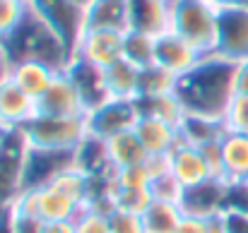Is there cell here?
Segmentation results:
<instances>
[{
  "mask_svg": "<svg viewBox=\"0 0 248 233\" xmlns=\"http://www.w3.org/2000/svg\"><path fill=\"white\" fill-rule=\"evenodd\" d=\"M173 94L186 113L224 120L236 94V63L215 53L202 56L186 75L176 79Z\"/></svg>",
  "mask_w": 248,
  "mask_h": 233,
  "instance_id": "cell-1",
  "label": "cell"
},
{
  "mask_svg": "<svg viewBox=\"0 0 248 233\" xmlns=\"http://www.w3.org/2000/svg\"><path fill=\"white\" fill-rule=\"evenodd\" d=\"M2 56L7 58L10 65L36 60V63H46L58 73L68 70L73 60V53L68 51L63 39L31 7L27 10L24 19L2 39Z\"/></svg>",
  "mask_w": 248,
  "mask_h": 233,
  "instance_id": "cell-2",
  "label": "cell"
},
{
  "mask_svg": "<svg viewBox=\"0 0 248 233\" xmlns=\"http://www.w3.org/2000/svg\"><path fill=\"white\" fill-rule=\"evenodd\" d=\"M219 7L210 0H171V31L195 46L202 56L215 53Z\"/></svg>",
  "mask_w": 248,
  "mask_h": 233,
  "instance_id": "cell-3",
  "label": "cell"
},
{
  "mask_svg": "<svg viewBox=\"0 0 248 233\" xmlns=\"http://www.w3.org/2000/svg\"><path fill=\"white\" fill-rule=\"evenodd\" d=\"M19 132L27 147L75 152L87 137V116L84 118H48V116L36 113V118H31Z\"/></svg>",
  "mask_w": 248,
  "mask_h": 233,
  "instance_id": "cell-4",
  "label": "cell"
},
{
  "mask_svg": "<svg viewBox=\"0 0 248 233\" xmlns=\"http://www.w3.org/2000/svg\"><path fill=\"white\" fill-rule=\"evenodd\" d=\"M29 7L63 39L68 51L75 58V51L87 31L84 7L75 0H27Z\"/></svg>",
  "mask_w": 248,
  "mask_h": 233,
  "instance_id": "cell-5",
  "label": "cell"
},
{
  "mask_svg": "<svg viewBox=\"0 0 248 233\" xmlns=\"http://www.w3.org/2000/svg\"><path fill=\"white\" fill-rule=\"evenodd\" d=\"M70 168H75V152L27 147L24 171H22V192L51 185L58 175H63Z\"/></svg>",
  "mask_w": 248,
  "mask_h": 233,
  "instance_id": "cell-6",
  "label": "cell"
},
{
  "mask_svg": "<svg viewBox=\"0 0 248 233\" xmlns=\"http://www.w3.org/2000/svg\"><path fill=\"white\" fill-rule=\"evenodd\" d=\"M215 56L232 63L248 60V7H219Z\"/></svg>",
  "mask_w": 248,
  "mask_h": 233,
  "instance_id": "cell-7",
  "label": "cell"
},
{
  "mask_svg": "<svg viewBox=\"0 0 248 233\" xmlns=\"http://www.w3.org/2000/svg\"><path fill=\"white\" fill-rule=\"evenodd\" d=\"M140 120V111L135 101L128 99H108L99 108L87 113V132L101 140H111L118 132L135 130Z\"/></svg>",
  "mask_w": 248,
  "mask_h": 233,
  "instance_id": "cell-8",
  "label": "cell"
},
{
  "mask_svg": "<svg viewBox=\"0 0 248 233\" xmlns=\"http://www.w3.org/2000/svg\"><path fill=\"white\" fill-rule=\"evenodd\" d=\"M27 142L19 130H10L5 147L0 149V212L10 209L22 195V171H24Z\"/></svg>",
  "mask_w": 248,
  "mask_h": 233,
  "instance_id": "cell-9",
  "label": "cell"
},
{
  "mask_svg": "<svg viewBox=\"0 0 248 233\" xmlns=\"http://www.w3.org/2000/svg\"><path fill=\"white\" fill-rule=\"evenodd\" d=\"M36 111L39 116L48 118H84L87 106L82 101V94L78 91L75 82L63 70L58 73L51 87L44 91L41 99H36Z\"/></svg>",
  "mask_w": 248,
  "mask_h": 233,
  "instance_id": "cell-10",
  "label": "cell"
},
{
  "mask_svg": "<svg viewBox=\"0 0 248 233\" xmlns=\"http://www.w3.org/2000/svg\"><path fill=\"white\" fill-rule=\"evenodd\" d=\"M123 36H125V31L87 29L78 51H75V58H82L96 68H108L123 58Z\"/></svg>",
  "mask_w": 248,
  "mask_h": 233,
  "instance_id": "cell-11",
  "label": "cell"
},
{
  "mask_svg": "<svg viewBox=\"0 0 248 233\" xmlns=\"http://www.w3.org/2000/svg\"><path fill=\"white\" fill-rule=\"evenodd\" d=\"M36 99H31L10 75L0 82V128L22 130L31 118H36Z\"/></svg>",
  "mask_w": 248,
  "mask_h": 233,
  "instance_id": "cell-12",
  "label": "cell"
},
{
  "mask_svg": "<svg viewBox=\"0 0 248 233\" xmlns=\"http://www.w3.org/2000/svg\"><path fill=\"white\" fill-rule=\"evenodd\" d=\"M200 58H202V53L195 46H190L186 39L173 34L171 29L159 34L155 41V63L162 65L164 70H169L176 77L186 75Z\"/></svg>",
  "mask_w": 248,
  "mask_h": 233,
  "instance_id": "cell-13",
  "label": "cell"
},
{
  "mask_svg": "<svg viewBox=\"0 0 248 233\" xmlns=\"http://www.w3.org/2000/svg\"><path fill=\"white\" fill-rule=\"evenodd\" d=\"M227 195H229V183L227 180H217L210 178L190 190L183 192L181 200V209L183 214H193V217H212L227 209Z\"/></svg>",
  "mask_w": 248,
  "mask_h": 233,
  "instance_id": "cell-14",
  "label": "cell"
},
{
  "mask_svg": "<svg viewBox=\"0 0 248 233\" xmlns=\"http://www.w3.org/2000/svg\"><path fill=\"white\" fill-rule=\"evenodd\" d=\"M34 195V207L36 214L44 221H75L78 214L84 209L80 200L70 197L68 192H63L58 185H44L39 190H29Z\"/></svg>",
  "mask_w": 248,
  "mask_h": 233,
  "instance_id": "cell-15",
  "label": "cell"
},
{
  "mask_svg": "<svg viewBox=\"0 0 248 233\" xmlns=\"http://www.w3.org/2000/svg\"><path fill=\"white\" fill-rule=\"evenodd\" d=\"M65 73L70 75V79L78 87V91L82 94L87 113L99 108L101 103H106L111 99L108 89H106V79H104V68H96V65L87 63L82 58H73Z\"/></svg>",
  "mask_w": 248,
  "mask_h": 233,
  "instance_id": "cell-16",
  "label": "cell"
},
{
  "mask_svg": "<svg viewBox=\"0 0 248 233\" xmlns=\"http://www.w3.org/2000/svg\"><path fill=\"white\" fill-rule=\"evenodd\" d=\"M130 29L159 36L171 27V0H128Z\"/></svg>",
  "mask_w": 248,
  "mask_h": 233,
  "instance_id": "cell-17",
  "label": "cell"
},
{
  "mask_svg": "<svg viewBox=\"0 0 248 233\" xmlns=\"http://www.w3.org/2000/svg\"><path fill=\"white\" fill-rule=\"evenodd\" d=\"M169 163H171V173L176 175V180L186 190H190V188H195V185H200V183L212 178L202 152L198 147H193V145L178 142L173 147V152L169 154Z\"/></svg>",
  "mask_w": 248,
  "mask_h": 233,
  "instance_id": "cell-18",
  "label": "cell"
},
{
  "mask_svg": "<svg viewBox=\"0 0 248 233\" xmlns=\"http://www.w3.org/2000/svg\"><path fill=\"white\" fill-rule=\"evenodd\" d=\"M135 135L140 137L142 147L147 149L150 156H169L173 152V147L181 142L176 125L157 120V118H142V116L135 125Z\"/></svg>",
  "mask_w": 248,
  "mask_h": 233,
  "instance_id": "cell-19",
  "label": "cell"
},
{
  "mask_svg": "<svg viewBox=\"0 0 248 233\" xmlns=\"http://www.w3.org/2000/svg\"><path fill=\"white\" fill-rule=\"evenodd\" d=\"M84 22H87V29L128 31L130 29L128 0H92L84 7Z\"/></svg>",
  "mask_w": 248,
  "mask_h": 233,
  "instance_id": "cell-20",
  "label": "cell"
},
{
  "mask_svg": "<svg viewBox=\"0 0 248 233\" xmlns=\"http://www.w3.org/2000/svg\"><path fill=\"white\" fill-rule=\"evenodd\" d=\"M75 168L82 171L87 178H104V175H113V163L108 156L106 140L89 135L82 140V145L75 149Z\"/></svg>",
  "mask_w": 248,
  "mask_h": 233,
  "instance_id": "cell-21",
  "label": "cell"
},
{
  "mask_svg": "<svg viewBox=\"0 0 248 233\" xmlns=\"http://www.w3.org/2000/svg\"><path fill=\"white\" fill-rule=\"evenodd\" d=\"M56 75H58V70L48 68L46 63H36V60H24V63L10 65V79L17 87H22L31 99H41L44 91L56 79Z\"/></svg>",
  "mask_w": 248,
  "mask_h": 233,
  "instance_id": "cell-22",
  "label": "cell"
},
{
  "mask_svg": "<svg viewBox=\"0 0 248 233\" xmlns=\"http://www.w3.org/2000/svg\"><path fill=\"white\" fill-rule=\"evenodd\" d=\"M104 79H106V89L111 99L135 101L140 96V68L125 58L104 68Z\"/></svg>",
  "mask_w": 248,
  "mask_h": 233,
  "instance_id": "cell-23",
  "label": "cell"
},
{
  "mask_svg": "<svg viewBox=\"0 0 248 233\" xmlns=\"http://www.w3.org/2000/svg\"><path fill=\"white\" fill-rule=\"evenodd\" d=\"M227 132L224 120L217 118H205V116H190L186 113L181 125H178V137L183 145H193V147H205L210 142L222 140Z\"/></svg>",
  "mask_w": 248,
  "mask_h": 233,
  "instance_id": "cell-24",
  "label": "cell"
},
{
  "mask_svg": "<svg viewBox=\"0 0 248 233\" xmlns=\"http://www.w3.org/2000/svg\"><path fill=\"white\" fill-rule=\"evenodd\" d=\"M224 175L227 183H244L248 175V137L239 132H224L222 137Z\"/></svg>",
  "mask_w": 248,
  "mask_h": 233,
  "instance_id": "cell-25",
  "label": "cell"
},
{
  "mask_svg": "<svg viewBox=\"0 0 248 233\" xmlns=\"http://www.w3.org/2000/svg\"><path fill=\"white\" fill-rule=\"evenodd\" d=\"M106 147H108V156H111L113 168L138 166V163H145V161L150 159L147 149H145L142 142H140V137L135 135V130L118 132L116 137L106 140Z\"/></svg>",
  "mask_w": 248,
  "mask_h": 233,
  "instance_id": "cell-26",
  "label": "cell"
},
{
  "mask_svg": "<svg viewBox=\"0 0 248 233\" xmlns=\"http://www.w3.org/2000/svg\"><path fill=\"white\" fill-rule=\"evenodd\" d=\"M138 103V111L142 118H157V120H164L171 125H181L186 111L181 106V101L176 99V94H159V96H140L135 99Z\"/></svg>",
  "mask_w": 248,
  "mask_h": 233,
  "instance_id": "cell-27",
  "label": "cell"
},
{
  "mask_svg": "<svg viewBox=\"0 0 248 233\" xmlns=\"http://www.w3.org/2000/svg\"><path fill=\"white\" fill-rule=\"evenodd\" d=\"M183 219L181 204L173 202H152L150 209L142 214L145 221V233H176L178 224Z\"/></svg>",
  "mask_w": 248,
  "mask_h": 233,
  "instance_id": "cell-28",
  "label": "cell"
},
{
  "mask_svg": "<svg viewBox=\"0 0 248 233\" xmlns=\"http://www.w3.org/2000/svg\"><path fill=\"white\" fill-rule=\"evenodd\" d=\"M155 41L157 36L128 29L123 36V58L130 60L133 65H138L140 70L155 63Z\"/></svg>",
  "mask_w": 248,
  "mask_h": 233,
  "instance_id": "cell-29",
  "label": "cell"
},
{
  "mask_svg": "<svg viewBox=\"0 0 248 233\" xmlns=\"http://www.w3.org/2000/svg\"><path fill=\"white\" fill-rule=\"evenodd\" d=\"M176 75H171L162 65L152 63L140 70V96H159V94H173L176 89ZM138 96V99H140Z\"/></svg>",
  "mask_w": 248,
  "mask_h": 233,
  "instance_id": "cell-30",
  "label": "cell"
},
{
  "mask_svg": "<svg viewBox=\"0 0 248 233\" xmlns=\"http://www.w3.org/2000/svg\"><path fill=\"white\" fill-rule=\"evenodd\" d=\"M152 202H155V197H152L150 188H140V190H121V188H116V209H123V212L142 217L150 209Z\"/></svg>",
  "mask_w": 248,
  "mask_h": 233,
  "instance_id": "cell-31",
  "label": "cell"
},
{
  "mask_svg": "<svg viewBox=\"0 0 248 233\" xmlns=\"http://www.w3.org/2000/svg\"><path fill=\"white\" fill-rule=\"evenodd\" d=\"M113 180H116V188H121V190H140V188L152 185V173H150L147 163H138V166L116 168Z\"/></svg>",
  "mask_w": 248,
  "mask_h": 233,
  "instance_id": "cell-32",
  "label": "cell"
},
{
  "mask_svg": "<svg viewBox=\"0 0 248 233\" xmlns=\"http://www.w3.org/2000/svg\"><path fill=\"white\" fill-rule=\"evenodd\" d=\"M150 190H152V197H155L157 202H173V204H181L183 192H186V188L176 180V175H173L171 171L164 173V175L152 178Z\"/></svg>",
  "mask_w": 248,
  "mask_h": 233,
  "instance_id": "cell-33",
  "label": "cell"
},
{
  "mask_svg": "<svg viewBox=\"0 0 248 233\" xmlns=\"http://www.w3.org/2000/svg\"><path fill=\"white\" fill-rule=\"evenodd\" d=\"M224 125L229 132H239L248 137V94H234L224 113Z\"/></svg>",
  "mask_w": 248,
  "mask_h": 233,
  "instance_id": "cell-34",
  "label": "cell"
},
{
  "mask_svg": "<svg viewBox=\"0 0 248 233\" xmlns=\"http://www.w3.org/2000/svg\"><path fill=\"white\" fill-rule=\"evenodd\" d=\"M29 2L27 0H0V36L5 39L27 15Z\"/></svg>",
  "mask_w": 248,
  "mask_h": 233,
  "instance_id": "cell-35",
  "label": "cell"
},
{
  "mask_svg": "<svg viewBox=\"0 0 248 233\" xmlns=\"http://www.w3.org/2000/svg\"><path fill=\"white\" fill-rule=\"evenodd\" d=\"M75 229L78 233H111V221L106 214H99V212L84 207L75 219Z\"/></svg>",
  "mask_w": 248,
  "mask_h": 233,
  "instance_id": "cell-36",
  "label": "cell"
},
{
  "mask_svg": "<svg viewBox=\"0 0 248 233\" xmlns=\"http://www.w3.org/2000/svg\"><path fill=\"white\" fill-rule=\"evenodd\" d=\"M10 219H12L15 233H44V226H46V221L39 214H31L17 207H10Z\"/></svg>",
  "mask_w": 248,
  "mask_h": 233,
  "instance_id": "cell-37",
  "label": "cell"
},
{
  "mask_svg": "<svg viewBox=\"0 0 248 233\" xmlns=\"http://www.w3.org/2000/svg\"><path fill=\"white\" fill-rule=\"evenodd\" d=\"M108 221H111V233H145V221L140 214L116 209L108 217Z\"/></svg>",
  "mask_w": 248,
  "mask_h": 233,
  "instance_id": "cell-38",
  "label": "cell"
},
{
  "mask_svg": "<svg viewBox=\"0 0 248 233\" xmlns=\"http://www.w3.org/2000/svg\"><path fill=\"white\" fill-rule=\"evenodd\" d=\"M198 149L205 156V163L210 168V175L217 178V180H227V175H224V156H222V140L210 142V145L198 147Z\"/></svg>",
  "mask_w": 248,
  "mask_h": 233,
  "instance_id": "cell-39",
  "label": "cell"
},
{
  "mask_svg": "<svg viewBox=\"0 0 248 233\" xmlns=\"http://www.w3.org/2000/svg\"><path fill=\"white\" fill-rule=\"evenodd\" d=\"M227 233H248V212L244 209H224Z\"/></svg>",
  "mask_w": 248,
  "mask_h": 233,
  "instance_id": "cell-40",
  "label": "cell"
},
{
  "mask_svg": "<svg viewBox=\"0 0 248 233\" xmlns=\"http://www.w3.org/2000/svg\"><path fill=\"white\" fill-rule=\"evenodd\" d=\"M176 233H210V226H207V219H205V217L183 214V219H181Z\"/></svg>",
  "mask_w": 248,
  "mask_h": 233,
  "instance_id": "cell-41",
  "label": "cell"
},
{
  "mask_svg": "<svg viewBox=\"0 0 248 233\" xmlns=\"http://www.w3.org/2000/svg\"><path fill=\"white\" fill-rule=\"evenodd\" d=\"M236 94H248V60L236 63Z\"/></svg>",
  "mask_w": 248,
  "mask_h": 233,
  "instance_id": "cell-42",
  "label": "cell"
},
{
  "mask_svg": "<svg viewBox=\"0 0 248 233\" xmlns=\"http://www.w3.org/2000/svg\"><path fill=\"white\" fill-rule=\"evenodd\" d=\"M44 233H78L75 221H46Z\"/></svg>",
  "mask_w": 248,
  "mask_h": 233,
  "instance_id": "cell-43",
  "label": "cell"
},
{
  "mask_svg": "<svg viewBox=\"0 0 248 233\" xmlns=\"http://www.w3.org/2000/svg\"><path fill=\"white\" fill-rule=\"evenodd\" d=\"M0 233H15V231H12V219H10V209L0 212Z\"/></svg>",
  "mask_w": 248,
  "mask_h": 233,
  "instance_id": "cell-44",
  "label": "cell"
},
{
  "mask_svg": "<svg viewBox=\"0 0 248 233\" xmlns=\"http://www.w3.org/2000/svg\"><path fill=\"white\" fill-rule=\"evenodd\" d=\"M217 7H248V0H210Z\"/></svg>",
  "mask_w": 248,
  "mask_h": 233,
  "instance_id": "cell-45",
  "label": "cell"
},
{
  "mask_svg": "<svg viewBox=\"0 0 248 233\" xmlns=\"http://www.w3.org/2000/svg\"><path fill=\"white\" fill-rule=\"evenodd\" d=\"M10 75V63H7V58L5 56H0V82Z\"/></svg>",
  "mask_w": 248,
  "mask_h": 233,
  "instance_id": "cell-46",
  "label": "cell"
},
{
  "mask_svg": "<svg viewBox=\"0 0 248 233\" xmlns=\"http://www.w3.org/2000/svg\"><path fill=\"white\" fill-rule=\"evenodd\" d=\"M7 132H10V130H5V128H0V149L5 147V140H7Z\"/></svg>",
  "mask_w": 248,
  "mask_h": 233,
  "instance_id": "cell-47",
  "label": "cell"
},
{
  "mask_svg": "<svg viewBox=\"0 0 248 233\" xmlns=\"http://www.w3.org/2000/svg\"><path fill=\"white\" fill-rule=\"evenodd\" d=\"M75 2H80V5H82V7H87V5H89V2H92V0H75Z\"/></svg>",
  "mask_w": 248,
  "mask_h": 233,
  "instance_id": "cell-48",
  "label": "cell"
},
{
  "mask_svg": "<svg viewBox=\"0 0 248 233\" xmlns=\"http://www.w3.org/2000/svg\"><path fill=\"white\" fill-rule=\"evenodd\" d=\"M0 56H2V36H0Z\"/></svg>",
  "mask_w": 248,
  "mask_h": 233,
  "instance_id": "cell-49",
  "label": "cell"
},
{
  "mask_svg": "<svg viewBox=\"0 0 248 233\" xmlns=\"http://www.w3.org/2000/svg\"><path fill=\"white\" fill-rule=\"evenodd\" d=\"M244 183H246V185H248V175H246V180H244Z\"/></svg>",
  "mask_w": 248,
  "mask_h": 233,
  "instance_id": "cell-50",
  "label": "cell"
}]
</instances>
